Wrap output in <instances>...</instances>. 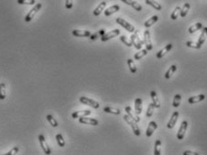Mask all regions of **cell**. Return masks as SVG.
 <instances>
[{"label":"cell","mask_w":207,"mask_h":155,"mask_svg":"<svg viewBox=\"0 0 207 155\" xmlns=\"http://www.w3.org/2000/svg\"><path fill=\"white\" fill-rule=\"evenodd\" d=\"M79 101H80V103H82L83 105L89 106V107H93V108H96V109H97V108H99V107H100V105H99L98 102H97L96 100L91 99V98H89V97H85V96L80 97H79Z\"/></svg>","instance_id":"7a4b0ae2"},{"label":"cell","mask_w":207,"mask_h":155,"mask_svg":"<svg viewBox=\"0 0 207 155\" xmlns=\"http://www.w3.org/2000/svg\"><path fill=\"white\" fill-rule=\"evenodd\" d=\"M72 35L76 37H89L91 35V32L90 31H87V30H73L72 31Z\"/></svg>","instance_id":"7c38bea8"},{"label":"cell","mask_w":207,"mask_h":155,"mask_svg":"<svg viewBox=\"0 0 207 155\" xmlns=\"http://www.w3.org/2000/svg\"><path fill=\"white\" fill-rule=\"evenodd\" d=\"M144 44H145L148 51H150L153 49L152 42H151V37H150V33L149 30H146L144 32Z\"/></svg>","instance_id":"9c48e42d"},{"label":"cell","mask_w":207,"mask_h":155,"mask_svg":"<svg viewBox=\"0 0 207 155\" xmlns=\"http://www.w3.org/2000/svg\"><path fill=\"white\" fill-rule=\"evenodd\" d=\"M147 54H148V50H147V49L141 50V51H140L139 52L134 54V60H136V61L140 60V59H142L144 56H146Z\"/></svg>","instance_id":"836d02e7"},{"label":"cell","mask_w":207,"mask_h":155,"mask_svg":"<svg viewBox=\"0 0 207 155\" xmlns=\"http://www.w3.org/2000/svg\"><path fill=\"white\" fill-rule=\"evenodd\" d=\"M173 47V44L172 43H169V44H167L163 49H161L159 51H158V53H157V58L158 59H161V58H163L171 49H172Z\"/></svg>","instance_id":"4fadbf2b"},{"label":"cell","mask_w":207,"mask_h":155,"mask_svg":"<svg viewBox=\"0 0 207 155\" xmlns=\"http://www.w3.org/2000/svg\"><path fill=\"white\" fill-rule=\"evenodd\" d=\"M203 28V24L202 23H196L195 25H192L191 26H189L188 28V33L189 34H195L196 32H197L198 30Z\"/></svg>","instance_id":"cb8c5ba5"},{"label":"cell","mask_w":207,"mask_h":155,"mask_svg":"<svg viewBox=\"0 0 207 155\" xmlns=\"http://www.w3.org/2000/svg\"><path fill=\"white\" fill-rule=\"evenodd\" d=\"M120 40H121V41H123L126 46H128V47H132V46H133L132 41H131V40H128V38H127L125 35L120 36Z\"/></svg>","instance_id":"ab89813d"},{"label":"cell","mask_w":207,"mask_h":155,"mask_svg":"<svg viewBox=\"0 0 207 155\" xmlns=\"http://www.w3.org/2000/svg\"><path fill=\"white\" fill-rule=\"evenodd\" d=\"M79 123L80 124H91V125H98V120L95 119V118H90V117H80L79 118Z\"/></svg>","instance_id":"30bf717a"},{"label":"cell","mask_w":207,"mask_h":155,"mask_svg":"<svg viewBox=\"0 0 207 155\" xmlns=\"http://www.w3.org/2000/svg\"><path fill=\"white\" fill-rule=\"evenodd\" d=\"M202 29H203L202 30V34L200 35L199 39H198V41H197L201 45H203L205 43V40L207 38V27H203Z\"/></svg>","instance_id":"484cf974"},{"label":"cell","mask_w":207,"mask_h":155,"mask_svg":"<svg viewBox=\"0 0 207 155\" xmlns=\"http://www.w3.org/2000/svg\"><path fill=\"white\" fill-rule=\"evenodd\" d=\"M122 2H123L124 4L128 5H131L133 9H135L136 11H141L142 10V6L141 5H140L138 2L134 1V0H121Z\"/></svg>","instance_id":"9a60e30c"},{"label":"cell","mask_w":207,"mask_h":155,"mask_svg":"<svg viewBox=\"0 0 207 155\" xmlns=\"http://www.w3.org/2000/svg\"><path fill=\"white\" fill-rule=\"evenodd\" d=\"M125 112L127 113V115L130 116L132 119H133L135 122H137V123H139L140 122V117H139V115H137L136 113H133V110H132V108H131V107H125Z\"/></svg>","instance_id":"7402d4cb"},{"label":"cell","mask_w":207,"mask_h":155,"mask_svg":"<svg viewBox=\"0 0 207 155\" xmlns=\"http://www.w3.org/2000/svg\"><path fill=\"white\" fill-rule=\"evenodd\" d=\"M154 108H155V107H154L153 103L151 102V103L149 105V107H148V109H147V112H146V116H147V117H151V116H152V115H153V110H154Z\"/></svg>","instance_id":"f35d334b"},{"label":"cell","mask_w":207,"mask_h":155,"mask_svg":"<svg viewBox=\"0 0 207 155\" xmlns=\"http://www.w3.org/2000/svg\"><path fill=\"white\" fill-rule=\"evenodd\" d=\"M134 110L137 115H140L142 112V100L141 98H136L134 101Z\"/></svg>","instance_id":"ffe728a7"},{"label":"cell","mask_w":207,"mask_h":155,"mask_svg":"<svg viewBox=\"0 0 207 155\" xmlns=\"http://www.w3.org/2000/svg\"><path fill=\"white\" fill-rule=\"evenodd\" d=\"M38 139H39V142H40V144H41V147L42 149V151L44 152V153L47 155L51 154V149L48 145V143H46L45 141V138L42 134H40L38 136Z\"/></svg>","instance_id":"52a82bcc"},{"label":"cell","mask_w":207,"mask_h":155,"mask_svg":"<svg viewBox=\"0 0 207 155\" xmlns=\"http://www.w3.org/2000/svg\"><path fill=\"white\" fill-rule=\"evenodd\" d=\"M180 10H181V7L180 6H176L173 10V12L171 13V15H170V19L171 20H176L177 19V17L180 15Z\"/></svg>","instance_id":"d6a6232c"},{"label":"cell","mask_w":207,"mask_h":155,"mask_svg":"<svg viewBox=\"0 0 207 155\" xmlns=\"http://www.w3.org/2000/svg\"><path fill=\"white\" fill-rule=\"evenodd\" d=\"M46 118H47V120H48V122L50 123V124L52 126V127H58V122L55 120V118L53 117L52 116H51V115H47V116H46Z\"/></svg>","instance_id":"74e56055"},{"label":"cell","mask_w":207,"mask_h":155,"mask_svg":"<svg viewBox=\"0 0 207 155\" xmlns=\"http://www.w3.org/2000/svg\"><path fill=\"white\" fill-rule=\"evenodd\" d=\"M65 6L67 9H71L73 6V0H66V4Z\"/></svg>","instance_id":"7bdbcfd3"},{"label":"cell","mask_w":207,"mask_h":155,"mask_svg":"<svg viewBox=\"0 0 207 155\" xmlns=\"http://www.w3.org/2000/svg\"><path fill=\"white\" fill-rule=\"evenodd\" d=\"M89 115H91V111L90 110H79V111L74 112L71 115V116H72V118L77 119V118H80V117H83V116H87Z\"/></svg>","instance_id":"ac0fdd59"},{"label":"cell","mask_w":207,"mask_h":155,"mask_svg":"<svg viewBox=\"0 0 207 155\" xmlns=\"http://www.w3.org/2000/svg\"><path fill=\"white\" fill-rule=\"evenodd\" d=\"M127 63H128L130 71H131L132 73H136V71H137V67H136L134 61H133L132 59H128V60H127Z\"/></svg>","instance_id":"1f68e13d"},{"label":"cell","mask_w":207,"mask_h":155,"mask_svg":"<svg viewBox=\"0 0 207 155\" xmlns=\"http://www.w3.org/2000/svg\"><path fill=\"white\" fill-rule=\"evenodd\" d=\"M161 153V141L160 140H156L155 145H154V154L160 155Z\"/></svg>","instance_id":"f546056e"},{"label":"cell","mask_w":207,"mask_h":155,"mask_svg":"<svg viewBox=\"0 0 207 155\" xmlns=\"http://www.w3.org/2000/svg\"><path fill=\"white\" fill-rule=\"evenodd\" d=\"M105 6H106V2L105 1H103V2H101L97 6V8L94 10V12H93V15H95V16H98V15H101V13L103 12V10L105 8Z\"/></svg>","instance_id":"44dd1931"},{"label":"cell","mask_w":207,"mask_h":155,"mask_svg":"<svg viewBox=\"0 0 207 155\" xmlns=\"http://www.w3.org/2000/svg\"><path fill=\"white\" fill-rule=\"evenodd\" d=\"M116 23L118 25H120L121 26H123L124 29H126L130 33H134L135 32V27L133 25H131L130 23H128L127 21H125L124 19L121 18V17L116 18Z\"/></svg>","instance_id":"277c9868"},{"label":"cell","mask_w":207,"mask_h":155,"mask_svg":"<svg viewBox=\"0 0 207 155\" xmlns=\"http://www.w3.org/2000/svg\"><path fill=\"white\" fill-rule=\"evenodd\" d=\"M119 35H120V30L119 29H114L113 31H110V32L105 33L104 35H103L101 36V41H108L110 39L114 38V37L118 36Z\"/></svg>","instance_id":"ba28073f"},{"label":"cell","mask_w":207,"mask_h":155,"mask_svg":"<svg viewBox=\"0 0 207 155\" xmlns=\"http://www.w3.org/2000/svg\"><path fill=\"white\" fill-rule=\"evenodd\" d=\"M187 127H188V123L187 121H183L180 124V127L178 129V132H177V134H176V138L178 140H183L184 139V136L186 134V132L187 130Z\"/></svg>","instance_id":"8992f818"},{"label":"cell","mask_w":207,"mask_h":155,"mask_svg":"<svg viewBox=\"0 0 207 155\" xmlns=\"http://www.w3.org/2000/svg\"><path fill=\"white\" fill-rule=\"evenodd\" d=\"M131 41H132V43L133 45L137 49V50H140L141 47H142V44H143V41H141L140 37H139V32L137 30H135L134 34L132 35L131 36Z\"/></svg>","instance_id":"5b68a950"},{"label":"cell","mask_w":207,"mask_h":155,"mask_svg":"<svg viewBox=\"0 0 207 155\" xmlns=\"http://www.w3.org/2000/svg\"><path fill=\"white\" fill-rule=\"evenodd\" d=\"M150 98H151V101L155 107V108H159L160 107V102H159V96L157 95L156 91H150Z\"/></svg>","instance_id":"e0dca14e"},{"label":"cell","mask_w":207,"mask_h":155,"mask_svg":"<svg viewBox=\"0 0 207 155\" xmlns=\"http://www.w3.org/2000/svg\"><path fill=\"white\" fill-rule=\"evenodd\" d=\"M6 97V90H5V84L0 83V99L4 100Z\"/></svg>","instance_id":"e575fe53"},{"label":"cell","mask_w":207,"mask_h":155,"mask_svg":"<svg viewBox=\"0 0 207 155\" xmlns=\"http://www.w3.org/2000/svg\"><path fill=\"white\" fill-rule=\"evenodd\" d=\"M186 45L189 48H193V49H201L202 48V45L199 44L198 42H195V41H188L186 42Z\"/></svg>","instance_id":"d590c367"},{"label":"cell","mask_w":207,"mask_h":155,"mask_svg":"<svg viewBox=\"0 0 207 155\" xmlns=\"http://www.w3.org/2000/svg\"><path fill=\"white\" fill-rule=\"evenodd\" d=\"M189 9H190V4H189V3H185L184 5L181 7V10H180V16H181V17L186 16V15H187L188 12H189Z\"/></svg>","instance_id":"4316f807"},{"label":"cell","mask_w":207,"mask_h":155,"mask_svg":"<svg viewBox=\"0 0 207 155\" xmlns=\"http://www.w3.org/2000/svg\"><path fill=\"white\" fill-rule=\"evenodd\" d=\"M183 155H199V153H195V152H191V151H185Z\"/></svg>","instance_id":"ee69618b"},{"label":"cell","mask_w":207,"mask_h":155,"mask_svg":"<svg viewBox=\"0 0 207 155\" xmlns=\"http://www.w3.org/2000/svg\"><path fill=\"white\" fill-rule=\"evenodd\" d=\"M119 10H120V6L118 5H112V6H110V7H108L107 9L104 10V15L105 16H110L111 15L118 12Z\"/></svg>","instance_id":"d6986e66"},{"label":"cell","mask_w":207,"mask_h":155,"mask_svg":"<svg viewBox=\"0 0 207 155\" xmlns=\"http://www.w3.org/2000/svg\"><path fill=\"white\" fill-rule=\"evenodd\" d=\"M157 128H158V124H157V123H156L155 121L150 122L149 126H148L147 131H146V135H147V137H151L152 134H154V132H155V130H156Z\"/></svg>","instance_id":"8fae6325"},{"label":"cell","mask_w":207,"mask_h":155,"mask_svg":"<svg viewBox=\"0 0 207 155\" xmlns=\"http://www.w3.org/2000/svg\"><path fill=\"white\" fill-rule=\"evenodd\" d=\"M205 98V95H204V94H199V95H197V96H193V97H189L188 100H187V102H188L189 104L192 105V104L199 103V102L203 101Z\"/></svg>","instance_id":"2e32d148"},{"label":"cell","mask_w":207,"mask_h":155,"mask_svg":"<svg viewBox=\"0 0 207 155\" xmlns=\"http://www.w3.org/2000/svg\"><path fill=\"white\" fill-rule=\"evenodd\" d=\"M145 3L150 6H152L154 9L158 10V11H160L162 9V6L156 1V0H145Z\"/></svg>","instance_id":"d4e9b609"},{"label":"cell","mask_w":207,"mask_h":155,"mask_svg":"<svg viewBox=\"0 0 207 155\" xmlns=\"http://www.w3.org/2000/svg\"><path fill=\"white\" fill-rule=\"evenodd\" d=\"M104 111L105 113H109V114H113V115H120L121 114V110L118 108H113V107H106L104 108Z\"/></svg>","instance_id":"f1b7e54d"},{"label":"cell","mask_w":207,"mask_h":155,"mask_svg":"<svg viewBox=\"0 0 207 155\" xmlns=\"http://www.w3.org/2000/svg\"><path fill=\"white\" fill-rule=\"evenodd\" d=\"M41 6H42V5L41 4V3H38V4H36L34 5V7L33 8V9H31L30 10V12L26 15V16H25V21L26 22V23H29V22H31L32 21V19L34 18L35 16V15L40 11V9L41 8Z\"/></svg>","instance_id":"3957f363"},{"label":"cell","mask_w":207,"mask_h":155,"mask_svg":"<svg viewBox=\"0 0 207 155\" xmlns=\"http://www.w3.org/2000/svg\"><path fill=\"white\" fill-rule=\"evenodd\" d=\"M158 20H159V16H158L157 15H155L151 16L150 19H148V20L144 23V26H145L146 28H149V27H150L151 25H153L154 24H156V23L158 22Z\"/></svg>","instance_id":"603a6c76"},{"label":"cell","mask_w":207,"mask_h":155,"mask_svg":"<svg viewBox=\"0 0 207 155\" xmlns=\"http://www.w3.org/2000/svg\"><path fill=\"white\" fill-rule=\"evenodd\" d=\"M17 3L20 5H34L35 0H17Z\"/></svg>","instance_id":"60d3db41"},{"label":"cell","mask_w":207,"mask_h":155,"mask_svg":"<svg viewBox=\"0 0 207 155\" xmlns=\"http://www.w3.org/2000/svg\"><path fill=\"white\" fill-rule=\"evenodd\" d=\"M56 141H57L58 145H59L60 147H64V146H65V140H64L62 134H58L56 135Z\"/></svg>","instance_id":"8d00e7d4"},{"label":"cell","mask_w":207,"mask_h":155,"mask_svg":"<svg viewBox=\"0 0 207 155\" xmlns=\"http://www.w3.org/2000/svg\"><path fill=\"white\" fill-rule=\"evenodd\" d=\"M18 152H19V147H18V146H15V147H14L12 150H10L8 153H5V155L16 154V153H18Z\"/></svg>","instance_id":"b9f144b4"},{"label":"cell","mask_w":207,"mask_h":155,"mask_svg":"<svg viewBox=\"0 0 207 155\" xmlns=\"http://www.w3.org/2000/svg\"><path fill=\"white\" fill-rule=\"evenodd\" d=\"M178 117H179V113H178L177 111H176V112L173 113L172 116L170 117V119H169V121L168 122V124H167V127H168L169 129H172V128H174L175 124H176V122H177Z\"/></svg>","instance_id":"5bb4252c"},{"label":"cell","mask_w":207,"mask_h":155,"mask_svg":"<svg viewBox=\"0 0 207 155\" xmlns=\"http://www.w3.org/2000/svg\"><path fill=\"white\" fill-rule=\"evenodd\" d=\"M181 100H182V96H181L180 94L175 95V97H174V98H173V107H178L180 106Z\"/></svg>","instance_id":"4dcf8cb0"},{"label":"cell","mask_w":207,"mask_h":155,"mask_svg":"<svg viewBox=\"0 0 207 155\" xmlns=\"http://www.w3.org/2000/svg\"><path fill=\"white\" fill-rule=\"evenodd\" d=\"M176 69H177L176 65H171L170 68H169V69L166 71V73H165V78H166V79H169V78L173 76V74L176 71Z\"/></svg>","instance_id":"83f0119b"},{"label":"cell","mask_w":207,"mask_h":155,"mask_svg":"<svg viewBox=\"0 0 207 155\" xmlns=\"http://www.w3.org/2000/svg\"><path fill=\"white\" fill-rule=\"evenodd\" d=\"M123 119H124V121L132 127V130H133V134H134L136 136H140V130L138 124H137V122H135L133 119H132L128 115H124V116H123Z\"/></svg>","instance_id":"6da1fadb"}]
</instances>
